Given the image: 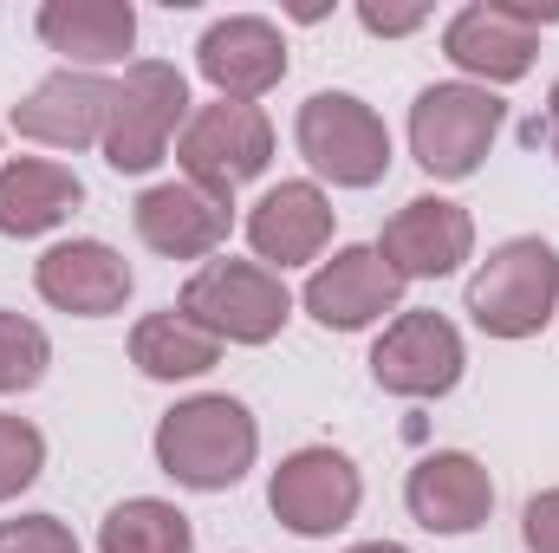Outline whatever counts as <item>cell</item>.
<instances>
[{"instance_id":"d4e9b609","label":"cell","mask_w":559,"mask_h":553,"mask_svg":"<svg viewBox=\"0 0 559 553\" xmlns=\"http://www.w3.org/2000/svg\"><path fill=\"white\" fill-rule=\"evenodd\" d=\"M0 553H79V541L59 515H20L0 521Z\"/></svg>"},{"instance_id":"603a6c76","label":"cell","mask_w":559,"mask_h":553,"mask_svg":"<svg viewBox=\"0 0 559 553\" xmlns=\"http://www.w3.org/2000/svg\"><path fill=\"white\" fill-rule=\"evenodd\" d=\"M46 365H52L46 326H33L26 313H7V306H0V398L33 391V385L46 378Z\"/></svg>"},{"instance_id":"5b68a950","label":"cell","mask_w":559,"mask_h":553,"mask_svg":"<svg viewBox=\"0 0 559 553\" xmlns=\"http://www.w3.org/2000/svg\"><path fill=\"white\" fill-rule=\"evenodd\" d=\"M501 118H508V105L488 85H468V79L423 85L417 105H411V156L436 183H462V176L481 169Z\"/></svg>"},{"instance_id":"4316f807","label":"cell","mask_w":559,"mask_h":553,"mask_svg":"<svg viewBox=\"0 0 559 553\" xmlns=\"http://www.w3.org/2000/svg\"><path fill=\"white\" fill-rule=\"evenodd\" d=\"M358 20H365V33H378V39H397V33H417L429 13H423V7H378V0H365Z\"/></svg>"},{"instance_id":"7c38bea8","label":"cell","mask_w":559,"mask_h":553,"mask_svg":"<svg viewBox=\"0 0 559 553\" xmlns=\"http://www.w3.org/2000/svg\"><path fill=\"white\" fill-rule=\"evenodd\" d=\"M397 299H404V280L391 274V261L378 255V242L338 248L332 261L312 268L306 293H299V306H306L325 332H365V326H378L384 313H397Z\"/></svg>"},{"instance_id":"8992f818","label":"cell","mask_w":559,"mask_h":553,"mask_svg":"<svg viewBox=\"0 0 559 553\" xmlns=\"http://www.w3.org/2000/svg\"><path fill=\"white\" fill-rule=\"evenodd\" d=\"M293 138H299V156H306L325 183H338V189H371V183L391 176V131H384V118H378L365 98H352V92H312V98L299 105Z\"/></svg>"},{"instance_id":"ba28073f","label":"cell","mask_w":559,"mask_h":553,"mask_svg":"<svg viewBox=\"0 0 559 553\" xmlns=\"http://www.w3.org/2000/svg\"><path fill=\"white\" fill-rule=\"evenodd\" d=\"M559 20L554 7H521V0H475L462 7L449 26H442V52L455 72L481 79V85H514L534 72V52H540V26Z\"/></svg>"},{"instance_id":"7a4b0ae2","label":"cell","mask_w":559,"mask_h":553,"mask_svg":"<svg viewBox=\"0 0 559 553\" xmlns=\"http://www.w3.org/2000/svg\"><path fill=\"white\" fill-rule=\"evenodd\" d=\"M559 313V255L540 235L501 242L475 274H468V319L488 339H534Z\"/></svg>"},{"instance_id":"4fadbf2b","label":"cell","mask_w":559,"mask_h":553,"mask_svg":"<svg viewBox=\"0 0 559 553\" xmlns=\"http://www.w3.org/2000/svg\"><path fill=\"white\" fill-rule=\"evenodd\" d=\"M378 255L391 261L397 280H442L475 255V215L462 202H449V196H411L384 222Z\"/></svg>"},{"instance_id":"ac0fdd59","label":"cell","mask_w":559,"mask_h":553,"mask_svg":"<svg viewBox=\"0 0 559 553\" xmlns=\"http://www.w3.org/2000/svg\"><path fill=\"white\" fill-rule=\"evenodd\" d=\"M248 242H254L261 268H274V274L319 261L325 242H332V202H325V189L319 183H280V189H267L248 209Z\"/></svg>"},{"instance_id":"484cf974","label":"cell","mask_w":559,"mask_h":553,"mask_svg":"<svg viewBox=\"0 0 559 553\" xmlns=\"http://www.w3.org/2000/svg\"><path fill=\"white\" fill-rule=\"evenodd\" d=\"M521 541H527V553H559V489H540L521 508Z\"/></svg>"},{"instance_id":"cb8c5ba5","label":"cell","mask_w":559,"mask_h":553,"mask_svg":"<svg viewBox=\"0 0 559 553\" xmlns=\"http://www.w3.org/2000/svg\"><path fill=\"white\" fill-rule=\"evenodd\" d=\"M46 469V436L26 416L0 411V502H13L20 489H33Z\"/></svg>"},{"instance_id":"6da1fadb","label":"cell","mask_w":559,"mask_h":553,"mask_svg":"<svg viewBox=\"0 0 559 553\" xmlns=\"http://www.w3.org/2000/svg\"><path fill=\"white\" fill-rule=\"evenodd\" d=\"M254 449H261V423L228 391L182 398L176 411H163V423H156V469L176 489H195V495L235 489L254 469Z\"/></svg>"},{"instance_id":"9c48e42d","label":"cell","mask_w":559,"mask_h":553,"mask_svg":"<svg viewBox=\"0 0 559 553\" xmlns=\"http://www.w3.org/2000/svg\"><path fill=\"white\" fill-rule=\"evenodd\" d=\"M358 502H365L358 462H352L345 449H325V443L293 449V456L274 469V482H267L274 521L286 528V534H299V541H325V534L352 528Z\"/></svg>"},{"instance_id":"5bb4252c","label":"cell","mask_w":559,"mask_h":553,"mask_svg":"<svg viewBox=\"0 0 559 553\" xmlns=\"http://www.w3.org/2000/svg\"><path fill=\"white\" fill-rule=\"evenodd\" d=\"M404 508H411V521H417L423 534L462 541V534H475V528L488 521L495 482H488V469H481L468 449H436V456H423L417 469H411Z\"/></svg>"},{"instance_id":"277c9868","label":"cell","mask_w":559,"mask_h":553,"mask_svg":"<svg viewBox=\"0 0 559 553\" xmlns=\"http://www.w3.org/2000/svg\"><path fill=\"white\" fill-rule=\"evenodd\" d=\"M176 313H189L222 345H267V339H280V326L293 319V293H286V280L274 268L228 255V261H202L189 274Z\"/></svg>"},{"instance_id":"3957f363","label":"cell","mask_w":559,"mask_h":553,"mask_svg":"<svg viewBox=\"0 0 559 553\" xmlns=\"http://www.w3.org/2000/svg\"><path fill=\"white\" fill-rule=\"evenodd\" d=\"M189 125V79L169 59H138L111 85V118H105V163L118 176H143L169 156V143Z\"/></svg>"},{"instance_id":"44dd1931","label":"cell","mask_w":559,"mask_h":553,"mask_svg":"<svg viewBox=\"0 0 559 553\" xmlns=\"http://www.w3.org/2000/svg\"><path fill=\"white\" fill-rule=\"evenodd\" d=\"M215 358H222V339L202 332L176 306L169 313H143L138 326H131V365H138L143 378H156V385L202 378V372H215Z\"/></svg>"},{"instance_id":"ffe728a7","label":"cell","mask_w":559,"mask_h":553,"mask_svg":"<svg viewBox=\"0 0 559 553\" xmlns=\"http://www.w3.org/2000/svg\"><path fill=\"white\" fill-rule=\"evenodd\" d=\"M79 202H85V183L66 163H52V156H13V163H0V235L33 242V235L59 228Z\"/></svg>"},{"instance_id":"52a82bcc","label":"cell","mask_w":559,"mask_h":553,"mask_svg":"<svg viewBox=\"0 0 559 553\" xmlns=\"http://www.w3.org/2000/svg\"><path fill=\"white\" fill-rule=\"evenodd\" d=\"M176 163H182V183L235 196L241 183H254L274 163V125L261 105H241V98L195 105L176 138Z\"/></svg>"},{"instance_id":"7402d4cb","label":"cell","mask_w":559,"mask_h":553,"mask_svg":"<svg viewBox=\"0 0 559 553\" xmlns=\"http://www.w3.org/2000/svg\"><path fill=\"white\" fill-rule=\"evenodd\" d=\"M189 548H195L189 515L176 502H156V495H131L98 521V553H189Z\"/></svg>"},{"instance_id":"2e32d148","label":"cell","mask_w":559,"mask_h":553,"mask_svg":"<svg viewBox=\"0 0 559 553\" xmlns=\"http://www.w3.org/2000/svg\"><path fill=\"white\" fill-rule=\"evenodd\" d=\"M195 66L215 85V98L254 105L261 92H274L280 79H286V39H280L274 20H261V13H228V20H215L202 33Z\"/></svg>"},{"instance_id":"f1b7e54d","label":"cell","mask_w":559,"mask_h":553,"mask_svg":"<svg viewBox=\"0 0 559 553\" xmlns=\"http://www.w3.org/2000/svg\"><path fill=\"white\" fill-rule=\"evenodd\" d=\"M345 553H411V548H397V541H365V548H345Z\"/></svg>"},{"instance_id":"9a60e30c","label":"cell","mask_w":559,"mask_h":553,"mask_svg":"<svg viewBox=\"0 0 559 553\" xmlns=\"http://www.w3.org/2000/svg\"><path fill=\"white\" fill-rule=\"evenodd\" d=\"M33 286L46 306H59L72 319H105V313H124L138 274L111 242H59L33 261Z\"/></svg>"},{"instance_id":"d6986e66","label":"cell","mask_w":559,"mask_h":553,"mask_svg":"<svg viewBox=\"0 0 559 553\" xmlns=\"http://www.w3.org/2000/svg\"><path fill=\"white\" fill-rule=\"evenodd\" d=\"M33 26L52 52L72 59V72L118 66L138 46V7L131 0H46Z\"/></svg>"},{"instance_id":"30bf717a","label":"cell","mask_w":559,"mask_h":553,"mask_svg":"<svg viewBox=\"0 0 559 553\" xmlns=\"http://www.w3.org/2000/svg\"><path fill=\"white\" fill-rule=\"evenodd\" d=\"M462 365H468L462 332L442 313H429V306L397 313L384 326V339L371 345V378L391 398H449L462 385Z\"/></svg>"},{"instance_id":"83f0119b","label":"cell","mask_w":559,"mask_h":553,"mask_svg":"<svg viewBox=\"0 0 559 553\" xmlns=\"http://www.w3.org/2000/svg\"><path fill=\"white\" fill-rule=\"evenodd\" d=\"M547 143H554V156H559V79H554V92H547Z\"/></svg>"},{"instance_id":"8fae6325","label":"cell","mask_w":559,"mask_h":553,"mask_svg":"<svg viewBox=\"0 0 559 553\" xmlns=\"http://www.w3.org/2000/svg\"><path fill=\"white\" fill-rule=\"evenodd\" d=\"M131 222H138V242L150 255L209 261L235 228V196H215V189H195V183H156L131 202Z\"/></svg>"},{"instance_id":"e0dca14e","label":"cell","mask_w":559,"mask_h":553,"mask_svg":"<svg viewBox=\"0 0 559 553\" xmlns=\"http://www.w3.org/2000/svg\"><path fill=\"white\" fill-rule=\"evenodd\" d=\"M105 118H111V85L98 72H52L39 79L20 105H13V131L52 150H85L105 143Z\"/></svg>"}]
</instances>
